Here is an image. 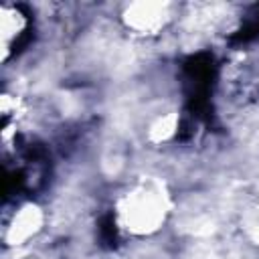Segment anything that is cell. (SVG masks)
<instances>
[{
    "mask_svg": "<svg viewBox=\"0 0 259 259\" xmlns=\"http://www.w3.org/2000/svg\"><path fill=\"white\" fill-rule=\"evenodd\" d=\"M170 214V194L156 180H140L123 190L113 202L117 229L132 237L158 233Z\"/></svg>",
    "mask_w": 259,
    "mask_h": 259,
    "instance_id": "cell-1",
    "label": "cell"
},
{
    "mask_svg": "<svg viewBox=\"0 0 259 259\" xmlns=\"http://www.w3.org/2000/svg\"><path fill=\"white\" fill-rule=\"evenodd\" d=\"M176 18V6L160 0H140L123 4L119 10L121 26L138 38L150 40L160 36Z\"/></svg>",
    "mask_w": 259,
    "mask_h": 259,
    "instance_id": "cell-2",
    "label": "cell"
},
{
    "mask_svg": "<svg viewBox=\"0 0 259 259\" xmlns=\"http://www.w3.org/2000/svg\"><path fill=\"white\" fill-rule=\"evenodd\" d=\"M28 28H30V14L20 4L4 2L0 6V36H2L4 63H8L12 51L20 47L22 38L28 34Z\"/></svg>",
    "mask_w": 259,
    "mask_h": 259,
    "instance_id": "cell-4",
    "label": "cell"
},
{
    "mask_svg": "<svg viewBox=\"0 0 259 259\" xmlns=\"http://www.w3.org/2000/svg\"><path fill=\"white\" fill-rule=\"evenodd\" d=\"M47 225L45 208L34 200H22L14 204V210L4 212L2 239L10 249H18L34 241Z\"/></svg>",
    "mask_w": 259,
    "mask_h": 259,
    "instance_id": "cell-3",
    "label": "cell"
},
{
    "mask_svg": "<svg viewBox=\"0 0 259 259\" xmlns=\"http://www.w3.org/2000/svg\"><path fill=\"white\" fill-rule=\"evenodd\" d=\"M257 87H259V67H257Z\"/></svg>",
    "mask_w": 259,
    "mask_h": 259,
    "instance_id": "cell-6",
    "label": "cell"
},
{
    "mask_svg": "<svg viewBox=\"0 0 259 259\" xmlns=\"http://www.w3.org/2000/svg\"><path fill=\"white\" fill-rule=\"evenodd\" d=\"M255 214H259V186H257V190H255V194H253V208H251Z\"/></svg>",
    "mask_w": 259,
    "mask_h": 259,
    "instance_id": "cell-5",
    "label": "cell"
}]
</instances>
